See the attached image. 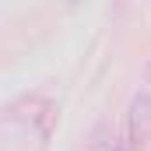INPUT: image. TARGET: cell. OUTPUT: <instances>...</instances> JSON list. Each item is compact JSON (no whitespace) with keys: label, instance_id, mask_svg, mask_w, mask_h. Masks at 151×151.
Listing matches in <instances>:
<instances>
[{"label":"cell","instance_id":"1","mask_svg":"<svg viewBox=\"0 0 151 151\" xmlns=\"http://www.w3.org/2000/svg\"><path fill=\"white\" fill-rule=\"evenodd\" d=\"M151 134V88L137 91L130 99V113H127V148L137 151L144 148V137Z\"/></svg>","mask_w":151,"mask_h":151},{"label":"cell","instance_id":"2","mask_svg":"<svg viewBox=\"0 0 151 151\" xmlns=\"http://www.w3.org/2000/svg\"><path fill=\"white\" fill-rule=\"evenodd\" d=\"M88 151H130L123 137H116L109 130V123H99L91 130V141H88Z\"/></svg>","mask_w":151,"mask_h":151},{"label":"cell","instance_id":"3","mask_svg":"<svg viewBox=\"0 0 151 151\" xmlns=\"http://www.w3.org/2000/svg\"><path fill=\"white\" fill-rule=\"evenodd\" d=\"M144 81L151 84V60H148V67H144Z\"/></svg>","mask_w":151,"mask_h":151}]
</instances>
